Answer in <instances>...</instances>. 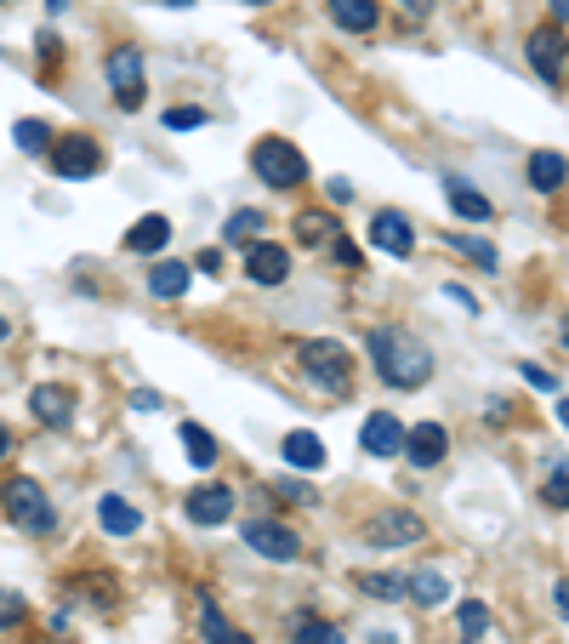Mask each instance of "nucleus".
Masks as SVG:
<instances>
[{"mask_svg":"<svg viewBox=\"0 0 569 644\" xmlns=\"http://www.w3.org/2000/svg\"><path fill=\"white\" fill-rule=\"evenodd\" d=\"M370 360H376V377L387 388H422L433 370H438L428 342L399 331V326H376V331H370Z\"/></svg>","mask_w":569,"mask_h":644,"instance_id":"f257e3e1","label":"nucleus"},{"mask_svg":"<svg viewBox=\"0 0 569 644\" xmlns=\"http://www.w3.org/2000/svg\"><path fill=\"white\" fill-rule=\"evenodd\" d=\"M296 365H302V377L319 388V393H342L348 400V388H354V354L342 349L336 337H308L302 349H296Z\"/></svg>","mask_w":569,"mask_h":644,"instance_id":"f03ea898","label":"nucleus"},{"mask_svg":"<svg viewBox=\"0 0 569 644\" xmlns=\"http://www.w3.org/2000/svg\"><path fill=\"white\" fill-rule=\"evenodd\" d=\"M251 171L268 183V189H302L308 178V160H302V148L285 143V137H262L251 148Z\"/></svg>","mask_w":569,"mask_h":644,"instance_id":"7ed1b4c3","label":"nucleus"},{"mask_svg":"<svg viewBox=\"0 0 569 644\" xmlns=\"http://www.w3.org/2000/svg\"><path fill=\"white\" fill-rule=\"evenodd\" d=\"M0 502H7L12 525H23L29 536L58 531V513H52V502H46V490H40L35 479H7V490H0Z\"/></svg>","mask_w":569,"mask_h":644,"instance_id":"20e7f679","label":"nucleus"},{"mask_svg":"<svg viewBox=\"0 0 569 644\" xmlns=\"http://www.w3.org/2000/svg\"><path fill=\"white\" fill-rule=\"evenodd\" d=\"M103 81H109V92L120 97V109H126V114L143 109V97H148V74H143V52H137V46H120V52H109Z\"/></svg>","mask_w":569,"mask_h":644,"instance_id":"39448f33","label":"nucleus"},{"mask_svg":"<svg viewBox=\"0 0 569 644\" xmlns=\"http://www.w3.org/2000/svg\"><path fill=\"white\" fill-rule=\"evenodd\" d=\"M428 536V525H422V519H416L410 508H382L376 519H364V542H370V548H410V542H422Z\"/></svg>","mask_w":569,"mask_h":644,"instance_id":"423d86ee","label":"nucleus"},{"mask_svg":"<svg viewBox=\"0 0 569 644\" xmlns=\"http://www.w3.org/2000/svg\"><path fill=\"white\" fill-rule=\"evenodd\" d=\"M245 548L274 559V564H290L296 554H302V536H296L290 525H280V519H251V525H245Z\"/></svg>","mask_w":569,"mask_h":644,"instance_id":"0eeeda50","label":"nucleus"},{"mask_svg":"<svg viewBox=\"0 0 569 644\" xmlns=\"http://www.w3.org/2000/svg\"><path fill=\"white\" fill-rule=\"evenodd\" d=\"M46 160H52L58 178L81 183V178H97V171H103V148H97L91 137H63V143H58Z\"/></svg>","mask_w":569,"mask_h":644,"instance_id":"6e6552de","label":"nucleus"},{"mask_svg":"<svg viewBox=\"0 0 569 644\" xmlns=\"http://www.w3.org/2000/svg\"><path fill=\"white\" fill-rule=\"evenodd\" d=\"M405 439H410V428H405L393 411H370V416H364V428H359L364 457H376V462L399 457V451H405Z\"/></svg>","mask_w":569,"mask_h":644,"instance_id":"1a4fd4ad","label":"nucleus"},{"mask_svg":"<svg viewBox=\"0 0 569 644\" xmlns=\"http://www.w3.org/2000/svg\"><path fill=\"white\" fill-rule=\"evenodd\" d=\"M370 245L387 257H410L416 252V229H410V217L405 211H376L370 217Z\"/></svg>","mask_w":569,"mask_h":644,"instance_id":"9d476101","label":"nucleus"},{"mask_svg":"<svg viewBox=\"0 0 569 644\" xmlns=\"http://www.w3.org/2000/svg\"><path fill=\"white\" fill-rule=\"evenodd\" d=\"M285 275H290V252H285V245L257 240L251 252H245V280H251V285H285Z\"/></svg>","mask_w":569,"mask_h":644,"instance_id":"9b49d317","label":"nucleus"},{"mask_svg":"<svg viewBox=\"0 0 569 644\" xmlns=\"http://www.w3.org/2000/svg\"><path fill=\"white\" fill-rule=\"evenodd\" d=\"M564 52H569V40H564L558 23H541V29H530V63H535L541 81H558V74H564Z\"/></svg>","mask_w":569,"mask_h":644,"instance_id":"f8f14e48","label":"nucleus"},{"mask_svg":"<svg viewBox=\"0 0 569 644\" xmlns=\"http://www.w3.org/2000/svg\"><path fill=\"white\" fill-rule=\"evenodd\" d=\"M444 451H450V434H444V423H416L410 439H405V462H410V467H438Z\"/></svg>","mask_w":569,"mask_h":644,"instance_id":"ddd939ff","label":"nucleus"},{"mask_svg":"<svg viewBox=\"0 0 569 644\" xmlns=\"http://www.w3.org/2000/svg\"><path fill=\"white\" fill-rule=\"evenodd\" d=\"M183 508H188L194 525H228V519H234V490L228 485H200Z\"/></svg>","mask_w":569,"mask_h":644,"instance_id":"4468645a","label":"nucleus"},{"mask_svg":"<svg viewBox=\"0 0 569 644\" xmlns=\"http://www.w3.org/2000/svg\"><path fill=\"white\" fill-rule=\"evenodd\" d=\"M405 599H410V605H422V610L450 605V576L433 571V564H422V571H410V576H405Z\"/></svg>","mask_w":569,"mask_h":644,"instance_id":"2eb2a0df","label":"nucleus"},{"mask_svg":"<svg viewBox=\"0 0 569 644\" xmlns=\"http://www.w3.org/2000/svg\"><path fill=\"white\" fill-rule=\"evenodd\" d=\"M29 411L40 416L46 428H69V416H74V393L58 388V382H40V388L29 393Z\"/></svg>","mask_w":569,"mask_h":644,"instance_id":"dca6fc26","label":"nucleus"},{"mask_svg":"<svg viewBox=\"0 0 569 644\" xmlns=\"http://www.w3.org/2000/svg\"><path fill=\"white\" fill-rule=\"evenodd\" d=\"M285 462L296 474H319V467H325V439L308 434V428H290L285 434Z\"/></svg>","mask_w":569,"mask_h":644,"instance_id":"f3484780","label":"nucleus"},{"mask_svg":"<svg viewBox=\"0 0 569 644\" xmlns=\"http://www.w3.org/2000/svg\"><path fill=\"white\" fill-rule=\"evenodd\" d=\"M569 183V160L558 155V148H535L530 155V189L535 194H558Z\"/></svg>","mask_w":569,"mask_h":644,"instance_id":"a211bd4d","label":"nucleus"},{"mask_svg":"<svg viewBox=\"0 0 569 644\" xmlns=\"http://www.w3.org/2000/svg\"><path fill=\"white\" fill-rule=\"evenodd\" d=\"M165 240H171V217H137L132 222V234H126V252H137V257H154V252H165Z\"/></svg>","mask_w":569,"mask_h":644,"instance_id":"6ab92c4d","label":"nucleus"},{"mask_svg":"<svg viewBox=\"0 0 569 644\" xmlns=\"http://www.w3.org/2000/svg\"><path fill=\"white\" fill-rule=\"evenodd\" d=\"M444 201H450V211L461 222H490V201L473 189V183H461V178H444Z\"/></svg>","mask_w":569,"mask_h":644,"instance_id":"aec40b11","label":"nucleus"},{"mask_svg":"<svg viewBox=\"0 0 569 644\" xmlns=\"http://www.w3.org/2000/svg\"><path fill=\"white\" fill-rule=\"evenodd\" d=\"M331 7V17L342 23V29H354V35H370L382 23V7L376 0H325Z\"/></svg>","mask_w":569,"mask_h":644,"instance_id":"412c9836","label":"nucleus"},{"mask_svg":"<svg viewBox=\"0 0 569 644\" xmlns=\"http://www.w3.org/2000/svg\"><path fill=\"white\" fill-rule=\"evenodd\" d=\"M97 525H103L109 536H137L143 531V513L126 497H103V502H97Z\"/></svg>","mask_w":569,"mask_h":644,"instance_id":"4be33fe9","label":"nucleus"},{"mask_svg":"<svg viewBox=\"0 0 569 644\" xmlns=\"http://www.w3.org/2000/svg\"><path fill=\"white\" fill-rule=\"evenodd\" d=\"M200 633H206V644H251V633H239L228 616H222V605L211 599V593L200 599Z\"/></svg>","mask_w":569,"mask_h":644,"instance_id":"5701e85b","label":"nucleus"},{"mask_svg":"<svg viewBox=\"0 0 569 644\" xmlns=\"http://www.w3.org/2000/svg\"><path fill=\"white\" fill-rule=\"evenodd\" d=\"M188 291V263H154V275H148V296H183Z\"/></svg>","mask_w":569,"mask_h":644,"instance_id":"b1692460","label":"nucleus"},{"mask_svg":"<svg viewBox=\"0 0 569 644\" xmlns=\"http://www.w3.org/2000/svg\"><path fill=\"white\" fill-rule=\"evenodd\" d=\"M12 143L23 148V155H52V126H46V120H17L12 126Z\"/></svg>","mask_w":569,"mask_h":644,"instance_id":"393cba45","label":"nucleus"},{"mask_svg":"<svg viewBox=\"0 0 569 644\" xmlns=\"http://www.w3.org/2000/svg\"><path fill=\"white\" fill-rule=\"evenodd\" d=\"M183 451H188V462L200 467V474H206V467H217V439L200 423H183Z\"/></svg>","mask_w":569,"mask_h":644,"instance_id":"a878e982","label":"nucleus"},{"mask_svg":"<svg viewBox=\"0 0 569 644\" xmlns=\"http://www.w3.org/2000/svg\"><path fill=\"white\" fill-rule=\"evenodd\" d=\"M257 234H262V211H234L228 222H222V240H228V245H245V252L257 245Z\"/></svg>","mask_w":569,"mask_h":644,"instance_id":"bb28decb","label":"nucleus"},{"mask_svg":"<svg viewBox=\"0 0 569 644\" xmlns=\"http://www.w3.org/2000/svg\"><path fill=\"white\" fill-rule=\"evenodd\" d=\"M331 234H336L331 211H302V217H296V240H302V245H331Z\"/></svg>","mask_w":569,"mask_h":644,"instance_id":"cd10ccee","label":"nucleus"},{"mask_svg":"<svg viewBox=\"0 0 569 644\" xmlns=\"http://www.w3.org/2000/svg\"><path fill=\"white\" fill-rule=\"evenodd\" d=\"M268 490H274L280 502H290V508H319V490H313V485H302L296 474H280V479L268 485Z\"/></svg>","mask_w":569,"mask_h":644,"instance_id":"c85d7f7f","label":"nucleus"},{"mask_svg":"<svg viewBox=\"0 0 569 644\" xmlns=\"http://www.w3.org/2000/svg\"><path fill=\"white\" fill-rule=\"evenodd\" d=\"M450 245H456L461 257H473L479 268H496V263H502V257H496V245H490L484 234H450Z\"/></svg>","mask_w":569,"mask_h":644,"instance_id":"c756f323","label":"nucleus"},{"mask_svg":"<svg viewBox=\"0 0 569 644\" xmlns=\"http://www.w3.org/2000/svg\"><path fill=\"white\" fill-rule=\"evenodd\" d=\"M359 587L370 593V599H405V576H393V571H387V576H382V571H364Z\"/></svg>","mask_w":569,"mask_h":644,"instance_id":"7c9ffc66","label":"nucleus"},{"mask_svg":"<svg viewBox=\"0 0 569 644\" xmlns=\"http://www.w3.org/2000/svg\"><path fill=\"white\" fill-rule=\"evenodd\" d=\"M541 502H547V508H569V462H553L547 485H541Z\"/></svg>","mask_w":569,"mask_h":644,"instance_id":"2f4dec72","label":"nucleus"},{"mask_svg":"<svg viewBox=\"0 0 569 644\" xmlns=\"http://www.w3.org/2000/svg\"><path fill=\"white\" fill-rule=\"evenodd\" d=\"M290 633H296V644H331L336 639V628L325 622V616H296Z\"/></svg>","mask_w":569,"mask_h":644,"instance_id":"473e14b6","label":"nucleus"},{"mask_svg":"<svg viewBox=\"0 0 569 644\" xmlns=\"http://www.w3.org/2000/svg\"><path fill=\"white\" fill-rule=\"evenodd\" d=\"M484 628H490V610H484L479 599H467V605H461V639L473 644V639H484Z\"/></svg>","mask_w":569,"mask_h":644,"instance_id":"72a5a7b5","label":"nucleus"},{"mask_svg":"<svg viewBox=\"0 0 569 644\" xmlns=\"http://www.w3.org/2000/svg\"><path fill=\"white\" fill-rule=\"evenodd\" d=\"M23 616H29V599H23V593H0V628L23 622Z\"/></svg>","mask_w":569,"mask_h":644,"instance_id":"f704fd0d","label":"nucleus"},{"mask_svg":"<svg viewBox=\"0 0 569 644\" xmlns=\"http://www.w3.org/2000/svg\"><path fill=\"white\" fill-rule=\"evenodd\" d=\"M165 126L171 132H194V126H206V109H165Z\"/></svg>","mask_w":569,"mask_h":644,"instance_id":"c9c22d12","label":"nucleus"},{"mask_svg":"<svg viewBox=\"0 0 569 644\" xmlns=\"http://www.w3.org/2000/svg\"><path fill=\"white\" fill-rule=\"evenodd\" d=\"M518 370H524V382H530V388H541V393H558V377H553L547 365H518Z\"/></svg>","mask_w":569,"mask_h":644,"instance_id":"e433bc0d","label":"nucleus"},{"mask_svg":"<svg viewBox=\"0 0 569 644\" xmlns=\"http://www.w3.org/2000/svg\"><path fill=\"white\" fill-rule=\"evenodd\" d=\"M325 201H331V206H348V201H354V183H348V178H331V183H325Z\"/></svg>","mask_w":569,"mask_h":644,"instance_id":"4c0bfd02","label":"nucleus"},{"mask_svg":"<svg viewBox=\"0 0 569 644\" xmlns=\"http://www.w3.org/2000/svg\"><path fill=\"white\" fill-rule=\"evenodd\" d=\"M331 257L348 263V268H359V245H354V240H331Z\"/></svg>","mask_w":569,"mask_h":644,"instance_id":"58836bf2","label":"nucleus"},{"mask_svg":"<svg viewBox=\"0 0 569 644\" xmlns=\"http://www.w3.org/2000/svg\"><path fill=\"white\" fill-rule=\"evenodd\" d=\"M132 405H137V411H160V393H154V388H137Z\"/></svg>","mask_w":569,"mask_h":644,"instance_id":"ea45409f","label":"nucleus"},{"mask_svg":"<svg viewBox=\"0 0 569 644\" xmlns=\"http://www.w3.org/2000/svg\"><path fill=\"white\" fill-rule=\"evenodd\" d=\"M553 599H558V610L569 616V582H558V593H553Z\"/></svg>","mask_w":569,"mask_h":644,"instance_id":"a19ab883","label":"nucleus"},{"mask_svg":"<svg viewBox=\"0 0 569 644\" xmlns=\"http://www.w3.org/2000/svg\"><path fill=\"white\" fill-rule=\"evenodd\" d=\"M7 451H12V428H7V423H0V457H7Z\"/></svg>","mask_w":569,"mask_h":644,"instance_id":"79ce46f5","label":"nucleus"},{"mask_svg":"<svg viewBox=\"0 0 569 644\" xmlns=\"http://www.w3.org/2000/svg\"><path fill=\"white\" fill-rule=\"evenodd\" d=\"M399 7H410V12H428V7H433V0H399Z\"/></svg>","mask_w":569,"mask_h":644,"instance_id":"37998d69","label":"nucleus"},{"mask_svg":"<svg viewBox=\"0 0 569 644\" xmlns=\"http://www.w3.org/2000/svg\"><path fill=\"white\" fill-rule=\"evenodd\" d=\"M74 7V0H46V12H69Z\"/></svg>","mask_w":569,"mask_h":644,"instance_id":"c03bdc74","label":"nucleus"},{"mask_svg":"<svg viewBox=\"0 0 569 644\" xmlns=\"http://www.w3.org/2000/svg\"><path fill=\"white\" fill-rule=\"evenodd\" d=\"M370 644H399V639H393V633H370Z\"/></svg>","mask_w":569,"mask_h":644,"instance_id":"a18cd8bd","label":"nucleus"},{"mask_svg":"<svg viewBox=\"0 0 569 644\" xmlns=\"http://www.w3.org/2000/svg\"><path fill=\"white\" fill-rule=\"evenodd\" d=\"M553 17H569V0H553Z\"/></svg>","mask_w":569,"mask_h":644,"instance_id":"49530a36","label":"nucleus"},{"mask_svg":"<svg viewBox=\"0 0 569 644\" xmlns=\"http://www.w3.org/2000/svg\"><path fill=\"white\" fill-rule=\"evenodd\" d=\"M558 423L569 428V400H558Z\"/></svg>","mask_w":569,"mask_h":644,"instance_id":"de8ad7c7","label":"nucleus"},{"mask_svg":"<svg viewBox=\"0 0 569 644\" xmlns=\"http://www.w3.org/2000/svg\"><path fill=\"white\" fill-rule=\"evenodd\" d=\"M154 7H194V0H154Z\"/></svg>","mask_w":569,"mask_h":644,"instance_id":"09e8293b","label":"nucleus"},{"mask_svg":"<svg viewBox=\"0 0 569 644\" xmlns=\"http://www.w3.org/2000/svg\"><path fill=\"white\" fill-rule=\"evenodd\" d=\"M558 342H564V349H569V314H564V331H558Z\"/></svg>","mask_w":569,"mask_h":644,"instance_id":"8fccbe9b","label":"nucleus"},{"mask_svg":"<svg viewBox=\"0 0 569 644\" xmlns=\"http://www.w3.org/2000/svg\"><path fill=\"white\" fill-rule=\"evenodd\" d=\"M7 337H12V326H7V319H0V342H7Z\"/></svg>","mask_w":569,"mask_h":644,"instance_id":"3c124183","label":"nucleus"},{"mask_svg":"<svg viewBox=\"0 0 569 644\" xmlns=\"http://www.w3.org/2000/svg\"><path fill=\"white\" fill-rule=\"evenodd\" d=\"M245 7H274V0H245Z\"/></svg>","mask_w":569,"mask_h":644,"instance_id":"603ef678","label":"nucleus"},{"mask_svg":"<svg viewBox=\"0 0 569 644\" xmlns=\"http://www.w3.org/2000/svg\"><path fill=\"white\" fill-rule=\"evenodd\" d=\"M331 644H342V633H336V639H331Z\"/></svg>","mask_w":569,"mask_h":644,"instance_id":"864d4df0","label":"nucleus"}]
</instances>
